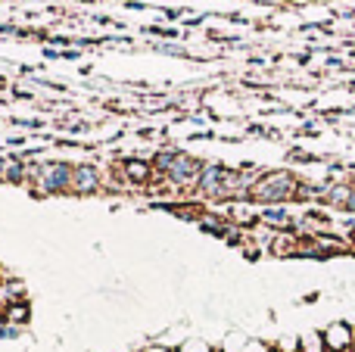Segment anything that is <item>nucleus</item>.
Masks as SVG:
<instances>
[{"label":"nucleus","mask_w":355,"mask_h":352,"mask_svg":"<svg viewBox=\"0 0 355 352\" xmlns=\"http://www.w3.org/2000/svg\"><path fill=\"white\" fill-rule=\"evenodd\" d=\"M296 191H300V181L290 172H268L256 181L250 197L259 203H284V200L296 197Z\"/></svg>","instance_id":"obj_1"},{"label":"nucleus","mask_w":355,"mask_h":352,"mask_svg":"<svg viewBox=\"0 0 355 352\" xmlns=\"http://www.w3.org/2000/svg\"><path fill=\"white\" fill-rule=\"evenodd\" d=\"M28 172L44 193H60V191H69V187H72L75 168L62 166V162H44V166H31Z\"/></svg>","instance_id":"obj_2"},{"label":"nucleus","mask_w":355,"mask_h":352,"mask_svg":"<svg viewBox=\"0 0 355 352\" xmlns=\"http://www.w3.org/2000/svg\"><path fill=\"white\" fill-rule=\"evenodd\" d=\"M168 181H175V184H181V187H196L200 184V175H202V166L196 159H190V156H184V153H178L175 156V162L168 166Z\"/></svg>","instance_id":"obj_3"},{"label":"nucleus","mask_w":355,"mask_h":352,"mask_svg":"<svg viewBox=\"0 0 355 352\" xmlns=\"http://www.w3.org/2000/svg\"><path fill=\"white\" fill-rule=\"evenodd\" d=\"M225 168L218 166H202V175H200V184H196V191L206 193V197H218L221 193V184H225Z\"/></svg>","instance_id":"obj_4"},{"label":"nucleus","mask_w":355,"mask_h":352,"mask_svg":"<svg viewBox=\"0 0 355 352\" xmlns=\"http://www.w3.org/2000/svg\"><path fill=\"white\" fill-rule=\"evenodd\" d=\"M97 184H100V175H97V168L94 166H78L75 168V175H72V191L75 193H94L97 191Z\"/></svg>","instance_id":"obj_5"},{"label":"nucleus","mask_w":355,"mask_h":352,"mask_svg":"<svg viewBox=\"0 0 355 352\" xmlns=\"http://www.w3.org/2000/svg\"><path fill=\"white\" fill-rule=\"evenodd\" d=\"M352 184H331L327 187V197L324 203L334 206V209H349V200H352Z\"/></svg>","instance_id":"obj_6"},{"label":"nucleus","mask_w":355,"mask_h":352,"mask_svg":"<svg viewBox=\"0 0 355 352\" xmlns=\"http://www.w3.org/2000/svg\"><path fill=\"white\" fill-rule=\"evenodd\" d=\"M125 175H128L131 181H137V184H144V181L150 178V166H144V162H135V159H128L125 162Z\"/></svg>","instance_id":"obj_7"},{"label":"nucleus","mask_w":355,"mask_h":352,"mask_svg":"<svg viewBox=\"0 0 355 352\" xmlns=\"http://www.w3.org/2000/svg\"><path fill=\"white\" fill-rule=\"evenodd\" d=\"M262 222H268V225H275V228H287L290 225V212L287 209H265L262 212Z\"/></svg>","instance_id":"obj_8"},{"label":"nucleus","mask_w":355,"mask_h":352,"mask_svg":"<svg viewBox=\"0 0 355 352\" xmlns=\"http://www.w3.org/2000/svg\"><path fill=\"white\" fill-rule=\"evenodd\" d=\"M352 184H355V181H352Z\"/></svg>","instance_id":"obj_9"}]
</instances>
